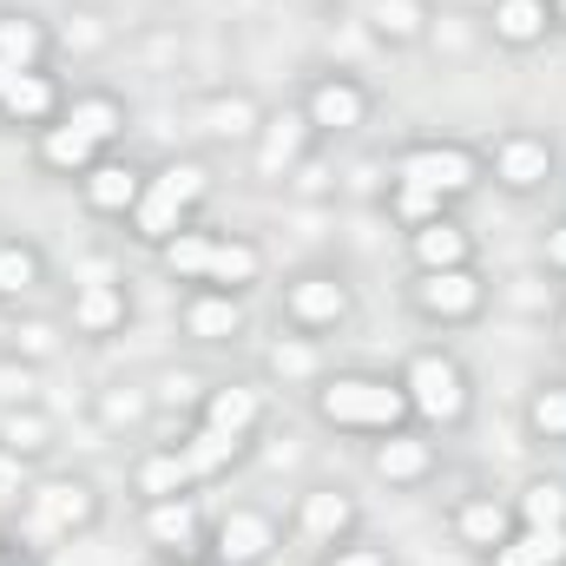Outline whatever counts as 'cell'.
<instances>
[{
	"label": "cell",
	"mask_w": 566,
	"mask_h": 566,
	"mask_svg": "<svg viewBox=\"0 0 566 566\" xmlns=\"http://www.w3.org/2000/svg\"><path fill=\"white\" fill-rule=\"evenodd\" d=\"M316 409L343 428H396L409 416V389L376 382V376H343V382H329V389L316 396Z\"/></svg>",
	"instance_id": "cell-1"
},
{
	"label": "cell",
	"mask_w": 566,
	"mask_h": 566,
	"mask_svg": "<svg viewBox=\"0 0 566 566\" xmlns=\"http://www.w3.org/2000/svg\"><path fill=\"white\" fill-rule=\"evenodd\" d=\"M402 389H409V409H422L428 422H454L468 409V382H461V369L448 356H416Z\"/></svg>",
	"instance_id": "cell-2"
},
{
	"label": "cell",
	"mask_w": 566,
	"mask_h": 566,
	"mask_svg": "<svg viewBox=\"0 0 566 566\" xmlns=\"http://www.w3.org/2000/svg\"><path fill=\"white\" fill-rule=\"evenodd\" d=\"M402 178L448 198V191H468V185H474V158H468L461 145H416V151L402 158Z\"/></svg>",
	"instance_id": "cell-3"
},
{
	"label": "cell",
	"mask_w": 566,
	"mask_h": 566,
	"mask_svg": "<svg viewBox=\"0 0 566 566\" xmlns=\"http://www.w3.org/2000/svg\"><path fill=\"white\" fill-rule=\"evenodd\" d=\"M93 521V488L86 481H46L33 494V534H66Z\"/></svg>",
	"instance_id": "cell-4"
},
{
	"label": "cell",
	"mask_w": 566,
	"mask_h": 566,
	"mask_svg": "<svg viewBox=\"0 0 566 566\" xmlns=\"http://www.w3.org/2000/svg\"><path fill=\"white\" fill-rule=\"evenodd\" d=\"M271 547H277V534L264 514H224L218 521V560L224 566H258Z\"/></svg>",
	"instance_id": "cell-5"
},
{
	"label": "cell",
	"mask_w": 566,
	"mask_h": 566,
	"mask_svg": "<svg viewBox=\"0 0 566 566\" xmlns=\"http://www.w3.org/2000/svg\"><path fill=\"white\" fill-rule=\"evenodd\" d=\"M363 113H369V99L349 80H323L310 93V126H323V133H349V126H363Z\"/></svg>",
	"instance_id": "cell-6"
},
{
	"label": "cell",
	"mask_w": 566,
	"mask_h": 566,
	"mask_svg": "<svg viewBox=\"0 0 566 566\" xmlns=\"http://www.w3.org/2000/svg\"><path fill=\"white\" fill-rule=\"evenodd\" d=\"M422 310L428 316H474L481 310V283L468 277V271H428Z\"/></svg>",
	"instance_id": "cell-7"
},
{
	"label": "cell",
	"mask_w": 566,
	"mask_h": 566,
	"mask_svg": "<svg viewBox=\"0 0 566 566\" xmlns=\"http://www.w3.org/2000/svg\"><path fill=\"white\" fill-rule=\"evenodd\" d=\"M303 139H310V119H296V113L271 119V133H264V151H258V171H264V178H283V171L303 158Z\"/></svg>",
	"instance_id": "cell-8"
},
{
	"label": "cell",
	"mask_w": 566,
	"mask_h": 566,
	"mask_svg": "<svg viewBox=\"0 0 566 566\" xmlns=\"http://www.w3.org/2000/svg\"><path fill=\"white\" fill-rule=\"evenodd\" d=\"M290 310H296V323H336L349 310V290L336 277H303L290 290Z\"/></svg>",
	"instance_id": "cell-9"
},
{
	"label": "cell",
	"mask_w": 566,
	"mask_h": 566,
	"mask_svg": "<svg viewBox=\"0 0 566 566\" xmlns=\"http://www.w3.org/2000/svg\"><path fill=\"white\" fill-rule=\"evenodd\" d=\"M494 171H501L514 191H534V185L547 178V145L541 139H507L494 151Z\"/></svg>",
	"instance_id": "cell-10"
},
{
	"label": "cell",
	"mask_w": 566,
	"mask_h": 566,
	"mask_svg": "<svg viewBox=\"0 0 566 566\" xmlns=\"http://www.w3.org/2000/svg\"><path fill=\"white\" fill-rule=\"evenodd\" d=\"M145 534H151L158 547H171V554H191V541H198V514H191V501H158L151 521H145Z\"/></svg>",
	"instance_id": "cell-11"
},
{
	"label": "cell",
	"mask_w": 566,
	"mask_h": 566,
	"mask_svg": "<svg viewBox=\"0 0 566 566\" xmlns=\"http://www.w3.org/2000/svg\"><path fill=\"white\" fill-rule=\"evenodd\" d=\"M126 316V296L113 290V283H86L80 296H73V323L86 329V336H99V329H113Z\"/></svg>",
	"instance_id": "cell-12"
},
{
	"label": "cell",
	"mask_w": 566,
	"mask_h": 566,
	"mask_svg": "<svg viewBox=\"0 0 566 566\" xmlns=\"http://www.w3.org/2000/svg\"><path fill=\"white\" fill-rule=\"evenodd\" d=\"M238 303L231 296H198L191 310H185V329L198 336V343H224V336H238Z\"/></svg>",
	"instance_id": "cell-13"
},
{
	"label": "cell",
	"mask_w": 566,
	"mask_h": 566,
	"mask_svg": "<svg viewBox=\"0 0 566 566\" xmlns=\"http://www.w3.org/2000/svg\"><path fill=\"white\" fill-rule=\"evenodd\" d=\"M494 33H501L507 46L541 40V33H547V0H501V7H494Z\"/></svg>",
	"instance_id": "cell-14"
},
{
	"label": "cell",
	"mask_w": 566,
	"mask_h": 566,
	"mask_svg": "<svg viewBox=\"0 0 566 566\" xmlns=\"http://www.w3.org/2000/svg\"><path fill=\"white\" fill-rule=\"evenodd\" d=\"M86 191H93V205H99V211H133V205L145 198V185H139V171H133V165H99Z\"/></svg>",
	"instance_id": "cell-15"
},
{
	"label": "cell",
	"mask_w": 566,
	"mask_h": 566,
	"mask_svg": "<svg viewBox=\"0 0 566 566\" xmlns=\"http://www.w3.org/2000/svg\"><path fill=\"white\" fill-rule=\"evenodd\" d=\"M376 474H382V481H422L428 474V441H416V434L382 441V448H376Z\"/></svg>",
	"instance_id": "cell-16"
},
{
	"label": "cell",
	"mask_w": 566,
	"mask_h": 566,
	"mask_svg": "<svg viewBox=\"0 0 566 566\" xmlns=\"http://www.w3.org/2000/svg\"><path fill=\"white\" fill-rule=\"evenodd\" d=\"M454 527H461L468 547H488V554H494V547L507 541V507H501V501H468Z\"/></svg>",
	"instance_id": "cell-17"
},
{
	"label": "cell",
	"mask_w": 566,
	"mask_h": 566,
	"mask_svg": "<svg viewBox=\"0 0 566 566\" xmlns=\"http://www.w3.org/2000/svg\"><path fill=\"white\" fill-rule=\"evenodd\" d=\"M416 258H422L428 271H461L468 238H461L454 224H441V218H434V224H422V231H416Z\"/></svg>",
	"instance_id": "cell-18"
},
{
	"label": "cell",
	"mask_w": 566,
	"mask_h": 566,
	"mask_svg": "<svg viewBox=\"0 0 566 566\" xmlns=\"http://www.w3.org/2000/svg\"><path fill=\"white\" fill-rule=\"evenodd\" d=\"M0 113H7V119H27V126L46 119V113H53V86H46V73H20V80L7 86Z\"/></svg>",
	"instance_id": "cell-19"
},
{
	"label": "cell",
	"mask_w": 566,
	"mask_h": 566,
	"mask_svg": "<svg viewBox=\"0 0 566 566\" xmlns=\"http://www.w3.org/2000/svg\"><path fill=\"white\" fill-rule=\"evenodd\" d=\"M258 271H264V258H258L244 238H231V244H211V271H205L211 283H231V290H238V283H258Z\"/></svg>",
	"instance_id": "cell-20"
},
{
	"label": "cell",
	"mask_w": 566,
	"mask_h": 566,
	"mask_svg": "<svg viewBox=\"0 0 566 566\" xmlns=\"http://www.w3.org/2000/svg\"><path fill=\"white\" fill-rule=\"evenodd\" d=\"M191 481H198V474L185 468V454H151V461L139 468V488L151 494V501H178Z\"/></svg>",
	"instance_id": "cell-21"
},
{
	"label": "cell",
	"mask_w": 566,
	"mask_h": 566,
	"mask_svg": "<svg viewBox=\"0 0 566 566\" xmlns=\"http://www.w3.org/2000/svg\"><path fill=\"white\" fill-rule=\"evenodd\" d=\"M349 521H356V507H349L343 494H310V501H303V534H310V541H336Z\"/></svg>",
	"instance_id": "cell-22"
},
{
	"label": "cell",
	"mask_w": 566,
	"mask_h": 566,
	"mask_svg": "<svg viewBox=\"0 0 566 566\" xmlns=\"http://www.w3.org/2000/svg\"><path fill=\"white\" fill-rule=\"evenodd\" d=\"M231 454H238V434H224V428H211V422L185 441V468H191V474H218Z\"/></svg>",
	"instance_id": "cell-23"
},
{
	"label": "cell",
	"mask_w": 566,
	"mask_h": 566,
	"mask_svg": "<svg viewBox=\"0 0 566 566\" xmlns=\"http://www.w3.org/2000/svg\"><path fill=\"white\" fill-rule=\"evenodd\" d=\"M133 218H139V238H171V231H178V218H185V205H178L165 185H151L139 205H133Z\"/></svg>",
	"instance_id": "cell-24"
},
{
	"label": "cell",
	"mask_w": 566,
	"mask_h": 566,
	"mask_svg": "<svg viewBox=\"0 0 566 566\" xmlns=\"http://www.w3.org/2000/svg\"><path fill=\"white\" fill-rule=\"evenodd\" d=\"M205 422L224 428V434H244V428L258 422V389H218L211 409H205Z\"/></svg>",
	"instance_id": "cell-25"
},
{
	"label": "cell",
	"mask_w": 566,
	"mask_h": 566,
	"mask_svg": "<svg viewBox=\"0 0 566 566\" xmlns=\"http://www.w3.org/2000/svg\"><path fill=\"white\" fill-rule=\"evenodd\" d=\"M211 244L218 238H205V231H178V238H165V264L178 277H205L211 271Z\"/></svg>",
	"instance_id": "cell-26"
},
{
	"label": "cell",
	"mask_w": 566,
	"mask_h": 566,
	"mask_svg": "<svg viewBox=\"0 0 566 566\" xmlns=\"http://www.w3.org/2000/svg\"><path fill=\"white\" fill-rule=\"evenodd\" d=\"M40 46H46V33H40L33 20H0V60H7V66H20V73H33V60H40Z\"/></svg>",
	"instance_id": "cell-27"
},
{
	"label": "cell",
	"mask_w": 566,
	"mask_h": 566,
	"mask_svg": "<svg viewBox=\"0 0 566 566\" xmlns=\"http://www.w3.org/2000/svg\"><path fill=\"white\" fill-rule=\"evenodd\" d=\"M369 20H376L382 40H416L422 33V0H376Z\"/></svg>",
	"instance_id": "cell-28"
},
{
	"label": "cell",
	"mask_w": 566,
	"mask_h": 566,
	"mask_svg": "<svg viewBox=\"0 0 566 566\" xmlns=\"http://www.w3.org/2000/svg\"><path fill=\"white\" fill-rule=\"evenodd\" d=\"M521 514H527V527H566V488L560 481H534L521 494Z\"/></svg>",
	"instance_id": "cell-29"
},
{
	"label": "cell",
	"mask_w": 566,
	"mask_h": 566,
	"mask_svg": "<svg viewBox=\"0 0 566 566\" xmlns=\"http://www.w3.org/2000/svg\"><path fill=\"white\" fill-rule=\"evenodd\" d=\"M40 151H46V165H60V171H80V165H93V139H86L80 126H53Z\"/></svg>",
	"instance_id": "cell-30"
},
{
	"label": "cell",
	"mask_w": 566,
	"mask_h": 566,
	"mask_svg": "<svg viewBox=\"0 0 566 566\" xmlns=\"http://www.w3.org/2000/svg\"><path fill=\"white\" fill-rule=\"evenodd\" d=\"M66 126H80V133H86L93 145H106L113 133H119V126H126V119H119V106H113V99H80Z\"/></svg>",
	"instance_id": "cell-31"
},
{
	"label": "cell",
	"mask_w": 566,
	"mask_h": 566,
	"mask_svg": "<svg viewBox=\"0 0 566 566\" xmlns=\"http://www.w3.org/2000/svg\"><path fill=\"white\" fill-rule=\"evenodd\" d=\"M33 277H40V258H33L27 244H0V296L33 290Z\"/></svg>",
	"instance_id": "cell-32"
},
{
	"label": "cell",
	"mask_w": 566,
	"mask_h": 566,
	"mask_svg": "<svg viewBox=\"0 0 566 566\" xmlns=\"http://www.w3.org/2000/svg\"><path fill=\"white\" fill-rule=\"evenodd\" d=\"M396 211L422 231V224H434V211H441V191H428V185H409L402 178V191H396Z\"/></svg>",
	"instance_id": "cell-33"
},
{
	"label": "cell",
	"mask_w": 566,
	"mask_h": 566,
	"mask_svg": "<svg viewBox=\"0 0 566 566\" xmlns=\"http://www.w3.org/2000/svg\"><path fill=\"white\" fill-rule=\"evenodd\" d=\"M534 428L547 441H566V389H541L534 396Z\"/></svg>",
	"instance_id": "cell-34"
},
{
	"label": "cell",
	"mask_w": 566,
	"mask_h": 566,
	"mask_svg": "<svg viewBox=\"0 0 566 566\" xmlns=\"http://www.w3.org/2000/svg\"><path fill=\"white\" fill-rule=\"evenodd\" d=\"M158 185L178 198V205H191V198H205V171L198 165H171V171H158Z\"/></svg>",
	"instance_id": "cell-35"
},
{
	"label": "cell",
	"mask_w": 566,
	"mask_h": 566,
	"mask_svg": "<svg viewBox=\"0 0 566 566\" xmlns=\"http://www.w3.org/2000/svg\"><path fill=\"white\" fill-rule=\"evenodd\" d=\"M527 547L541 566H566V527H527Z\"/></svg>",
	"instance_id": "cell-36"
},
{
	"label": "cell",
	"mask_w": 566,
	"mask_h": 566,
	"mask_svg": "<svg viewBox=\"0 0 566 566\" xmlns=\"http://www.w3.org/2000/svg\"><path fill=\"white\" fill-rule=\"evenodd\" d=\"M271 369H277V376H310V369H316V349H310V343H277V349H271Z\"/></svg>",
	"instance_id": "cell-37"
},
{
	"label": "cell",
	"mask_w": 566,
	"mask_h": 566,
	"mask_svg": "<svg viewBox=\"0 0 566 566\" xmlns=\"http://www.w3.org/2000/svg\"><path fill=\"white\" fill-rule=\"evenodd\" d=\"M7 448H13V454L46 448V422H40V416H13V422H7Z\"/></svg>",
	"instance_id": "cell-38"
},
{
	"label": "cell",
	"mask_w": 566,
	"mask_h": 566,
	"mask_svg": "<svg viewBox=\"0 0 566 566\" xmlns=\"http://www.w3.org/2000/svg\"><path fill=\"white\" fill-rule=\"evenodd\" d=\"M211 119H218V133H251V106H244V99L211 106Z\"/></svg>",
	"instance_id": "cell-39"
},
{
	"label": "cell",
	"mask_w": 566,
	"mask_h": 566,
	"mask_svg": "<svg viewBox=\"0 0 566 566\" xmlns=\"http://www.w3.org/2000/svg\"><path fill=\"white\" fill-rule=\"evenodd\" d=\"M494 566H541V560H534V547H527V534H521V541H501V547H494Z\"/></svg>",
	"instance_id": "cell-40"
},
{
	"label": "cell",
	"mask_w": 566,
	"mask_h": 566,
	"mask_svg": "<svg viewBox=\"0 0 566 566\" xmlns=\"http://www.w3.org/2000/svg\"><path fill=\"white\" fill-rule=\"evenodd\" d=\"M323 566H389V554H376V547H343V554H329Z\"/></svg>",
	"instance_id": "cell-41"
},
{
	"label": "cell",
	"mask_w": 566,
	"mask_h": 566,
	"mask_svg": "<svg viewBox=\"0 0 566 566\" xmlns=\"http://www.w3.org/2000/svg\"><path fill=\"white\" fill-rule=\"evenodd\" d=\"M0 396H27V369H0Z\"/></svg>",
	"instance_id": "cell-42"
},
{
	"label": "cell",
	"mask_w": 566,
	"mask_h": 566,
	"mask_svg": "<svg viewBox=\"0 0 566 566\" xmlns=\"http://www.w3.org/2000/svg\"><path fill=\"white\" fill-rule=\"evenodd\" d=\"M547 258L566 271V224H560V231H547Z\"/></svg>",
	"instance_id": "cell-43"
},
{
	"label": "cell",
	"mask_w": 566,
	"mask_h": 566,
	"mask_svg": "<svg viewBox=\"0 0 566 566\" xmlns=\"http://www.w3.org/2000/svg\"><path fill=\"white\" fill-rule=\"evenodd\" d=\"M13 80H20V66H7V60H0V99H7V86H13Z\"/></svg>",
	"instance_id": "cell-44"
},
{
	"label": "cell",
	"mask_w": 566,
	"mask_h": 566,
	"mask_svg": "<svg viewBox=\"0 0 566 566\" xmlns=\"http://www.w3.org/2000/svg\"><path fill=\"white\" fill-rule=\"evenodd\" d=\"M0 488H13V461H0Z\"/></svg>",
	"instance_id": "cell-45"
},
{
	"label": "cell",
	"mask_w": 566,
	"mask_h": 566,
	"mask_svg": "<svg viewBox=\"0 0 566 566\" xmlns=\"http://www.w3.org/2000/svg\"><path fill=\"white\" fill-rule=\"evenodd\" d=\"M560 20H566V0H560Z\"/></svg>",
	"instance_id": "cell-46"
},
{
	"label": "cell",
	"mask_w": 566,
	"mask_h": 566,
	"mask_svg": "<svg viewBox=\"0 0 566 566\" xmlns=\"http://www.w3.org/2000/svg\"><path fill=\"white\" fill-rule=\"evenodd\" d=\"M165 566H171V560H165ZM178 566H185V560H178Z\"/></svg>",
	"instance_id": "cell-47"
}]
</instances>
